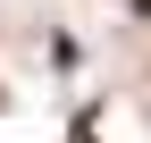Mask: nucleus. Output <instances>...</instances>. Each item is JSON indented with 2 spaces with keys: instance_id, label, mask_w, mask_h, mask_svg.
<instances>
[{
  "instance_id": "obj_1",
  "label": "nucleus",
  "mask_w": 151,
  "mask_h": 143,
  "mask_svg": "<svg viewBox=\"0 0 151 143\" xmlns=\"http://www.w3.org/2000/svg\"><path fill=\"white\" fill-rule=\"evenodd\" d=\"M76 143H92V126H76Z\"/></svg>"
},
{
  "instance_id": "obj_2",
  "label": "nucleus",
  "mask_w": 151,
  "mask_h": 143,
  "mask_svg": "<svg viewBox=\"0 0 151 143\" xmlns=\"http://www.w3.org/2000/svg\"><path fill=\"white\" fill-rule=\"evenodd\" d=\"M134 9H151V0H134Z\"/></svg>"
}]
</instances>
